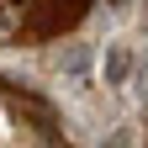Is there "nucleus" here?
<instances>
[{"mask_svg": "<svg viewBox=\"0 0 148 148\" xmlns=\"http://www.w3.org/2000/svg\"><path fill=\"white\" fill-rule=\"evenodd\" d=\"M127 74H132V48H127V42H111L106 48V85L111 90L127 85Z\"/></svg>", "mask_w": 148, "mask_h": 148, "instance_id": "nucleus-1", "label": "nucleus"}, {"mask_svg": "<svg viewBox=\"0 0 148 148\" xmlns=\"http://www.w3.org/2000/svg\"><path fill=\"white\" fill-rule=\"evenodd\" d=\"M106 148H132V132H127V127H122V132H111V143Z\"/></svg>", "mask_w": 148, "mask_h": 148, "instance_id": "nucleus-2", "label": "nucleus"}]
</instances>
